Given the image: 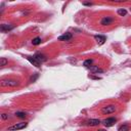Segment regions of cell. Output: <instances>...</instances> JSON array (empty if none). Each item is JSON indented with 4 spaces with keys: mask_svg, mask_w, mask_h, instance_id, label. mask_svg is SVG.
Wrapping results in <instances>:
<instances>
[{
    "mask_svg": "<svg viewBox=\"0 0 131 131\" xmlns=\"http://www.w3.org/2000/svg\"><path fill=\"white\" fill-rule=\"evenodd\" d=\"M117 111V107L115 105H105L102 109V113L104 115H109V114H113Z\"/></svg>",
    "mask_w": 131,
    "mask_h": 131,
    "instance_id": "1",
    "label": "cell"
},
{
    "mask_svg": "<svg viewBox=\"0 0 131 131\" xmlns=\"http://www.w3.org/2000/svg\"><path fill=\"white\" fill-rule=\"evenodd\" d=\"M28 126V123L26 122H21V123H17L10 127H8V131H18V130H22Z\"/></svg>",
    "mask_w": 131,
    "mask_h": 131,
    "instance_id": "2",
    "label": "cell"
},
{
    "mask_svg": "<svg viewBox=\"0 0 131 131\" xmlns=\"http://www.w3.org/2000/svg\"><path fill=\"white\" fill-rule=\"evenodd\" d=\"M2 85L3 86H10V87H15L19 85V81L17 80H12V79H5L2 80Z\"/></svg>",
    "mask_w": 131,
    "mask_h": 131,
    "instance_id": "3",
    "label": "cell"
},
{
    "mask_svg": "<svg viewBox=\"0 0 131 131\" xmlns=\"http://www.w3.org/2000/svg\"><path fill=\"white\" fill-rule=\"evenodd\" d=\"M116 122H117V119L116 118H106V119H105L103 121V124L105 127H112Z\"/></svg>",
    "mask_w": 131,
    "mask_h": 131,
    "instance_id": "4",
    "label": "cell"
},
{
    "mask_svg": "<svg viewBox=\"0 0 131 131\" xmlns=\"http://www.w3.org/2000/svg\"><path fill=\"white\" fill-rule=\"evenodd\" d=\"M27 59H28L33 66H35V67H37V68H40V67H41V63H40V61L38 60L35 56H27Z\"/></svg>",
    "mask_w": 131,
    "mask_h": 131,
    "instance_id": "5",
    "label": "cell"
},
{
    "mask_svg": "<svg viewBox=\"0 0 131 131\" xmlns=\"http://www.w3.org/2000/svg\"><path fill=\"white\" fill-rule=\"evenodd\" d=\"M72 37H73V34L70 33V32H68V33H65L63 35H60L58 37V40L59 41H69V40L72 39Z\"/></svg>",
    "mask_w": 131,
    "mask_h": 131,
    "instance_id": "6",
    "label": "cell"
},
{
    "mask_svg": "<svg viewBox=\"0 0 131 131\" xmlns=\"http://www.w3.org/2000/svg\"><path fill=\"white\" fill-rule=\"evenodd\" d=\"M113 22H114V19H113V18L105 17V18L101 21V24H102L103 26H109V25H111V24H112Z\"/></svg>",
    "mask_w": 131,
    "mask_h": 131,
    "instance_id": "7",
    "label": "cell"
},
{
    "mask_svg": "<svg viewBox=\"0 0 131 131\" xmlns=\"http://www.w3.org/2000/svg\"><path fill=\"white\" fill-rule=\"evenodd\" d=\"M101 124V121L98 119H90L88 121H86V125L88 126H97Z\"/></svg>",
    "mask_w": 131,
    "mask_h": 131,
    "instance_id": "8",
    "label": "cell"
},
{
    "mask_svg": "<svg viewBox=\"0 0 131 131\" xmlns=\"http://www.w3.org/2000/svg\"><path fill=\"white\" fill-rule=\"evenodd\" d=\"M14 27L12 26V25H5V24H3V25H1L0 26V30H1V32H8V31H10V30H12Z\"/></svg>",
    "mask_w": 131,
    "mask_h": 131,
    "instance_id": "9",
    "label": "cell"
},
{
    "mask_svg": "<svg viewBox=\"0 0 131 131\" xmlns=\"http://www.w3.org/2000/svg\"><path fill=\"white\" fill-rule=\"evenodd\" d=\"M94 39L96 40V42H97L99 45H102V44H104L105 41V36H102V35H96V36H94Z\"/></svg>",
    "mask_w": 131,
    "mask_h": 131,
    "instance_id": "10",
    "label": "cell"
},
{
    "mask_svg": "<svg viewBox=\"0 0 131 131\" xmlns=\"http://www.w3.org/2000/svg\"><path fill=\"white\" fill-rule=\"evenodd\" d=\"M38 60L40 61V63L42 64V63H44V61H46L47 60V58H46V56L44 55V54H42V53H36V54L34 55Z\"/></svg>",
    "mask_w": 131,
    "mask_h": 131,
    "instance_id": "11",
    "label": "cell"
},
{
    "mask_svg": "<svg viewBox=\"0 0 131 131\" xmlns=\"http://www.w3.org/2000/svg\"><path fill=\"white\" fill-rule=\"evenodd\" d=\"M89 70L93 73V74H98V73H103L104 71L102 70V69H99L98 67H96V66H91V67H89Z\"/></svg>",
    "mask_w": 131,
    "mask_h": 131,
    "instance_id": "12",
    "label": "cell"
},
{
    "mask_svg": "<svg viewBox=\"0 0 131 131\" xmlns=\"http://www.w3.org/2000/svg\"><path fill=\"white\" fill-rule=\"evenodd\" d=\"M15 116H17L18 118H21V119H25L27 117V114L24 113V112H17L15 113Z\"/></svg>",
    "mask_w": 131,
    "mask_h": 131,
    "instance_id": "13",
    "label": "cell"
},
{
    "mask_svg": "<svg viewBox=\"0 0 131 131\" xmlns=\"http://www.w3.org/2000/svg\"><path fill=\"white\" fill-rule=\"evenodd\" d=\"M41 43V38L40 37H36L32 40V44L33 45H39Z\"/></svg>",
    "mask_w": 131,
    "mask_h": 131,
    "instance_id": "14",
    "label": "cell"
},
{
    "mask_svg": "<svg viewBox=\"0 0 131 131\" xmlns=\"http://www.w3.org/2000/svg\"><path fill=\"white\" fill-rule=\"evenodd\" d=\"M92 63H93V60H92V59H86V60H84L83 66H84V67H87V68H89V67H91Z\"/></svg>",
    "mask_w": 131,
    "mask_h": 131,
    "instance_id": "15",
    "label": "cell"
},
{
    "mask_svg": "<svg viewBox=\"0 0 131 131\" xmlns=\"http://www.w3.org/2000/svg\"><path fill=\"white\" fill-rule=\"evenodd\" d=\"M118 14L119 15H121V17H124V15H126L127 14V10L126 9H124V8H120V9H118Z\"/></svg>",
    "mask_w": 131,
    "mask_h": 131,
    "instance_id": "16",
    "label": "cell"
},
{
    "mask_svg": "<svg viewBox=\"0 0 131 131\" xmlns=\"http://www.w3.org/2000/svg\"><path fill=\"white\" fill-rule=\"evenodd\" d=\"M7 63H8V60H7L5 57H1V58H0V66H1V67L6 66Z\"/></svg>",
    "mask_w": 131,
    "mask_h": 131,
    "instance_id": "17",
    "label": "cell"
},
{
    "mask_svg": "<svg viewBox=\"0 0 131 131\" xmlns=\"http://www.w3.org/2000/svg\"><path fill=\"white\" fill-rule=\"evenodd\" d=\"M118 131H129V126L128 125H122L118 128Z\"/></svg>",
    "mask_w": 131,
    "mask_h": 131,
    "instance_id": "18",
    "label": "cell"
},
{
    "mask_svg": "<svg viewBox=\"0 0 131 131\" xmlns=\"http://www.w3.org/2000/svg\"><path fill=\"white\" fill-rule=\"evenodd\" d=\"M39 77V74L38 73H35L33 76H31V78H30V82H35L37 80V78Z\"/></svg>",
    "mask_w": 131,
    "mask_h": 131,
    "instance_id": "19",
    "label": "cell"
},
{
    "mask_svg": "<svg viewBox=\"0 0 131 131\" xmlns=\"http://www.w3.org/2000/svg\"><path fill=\"white\" fill-rule=\"evenodd\" d=\"M1 118H2L3 120L8 119V115H7V114H2V115H1Z\"/></svg>",
    "mask_w": 131,
    "mask_h": 131,
    "instance_id": "20",
    "label": "cell"
},
{
    "mask_svg": "<svg viewBox=\"0 0 131 131\" xmlns=\"http://www.w3.org/2000/svg\"><path fill=\"white\" fill-rule=\"evenodd\" d=\"M96 131H106L105 129H98V130H96Z\"/></svg>",
    "mask_w": 131,
    "mask_h": 131,
    "instance_id": "21",
    "label": "cell"
},
{
    "mask_svg": "<svg viewBox=\"0 0 131 131\" xmlns=\"http://www.w3.org/2000/svg\"><path fill=\"white\" fill-rule=\"evenodd\" d=\"M84 5H91V3H83Z\"/></svg>",
    "mask_w": 131,
    "mask_h": 131,
    "instance_id": "22",
    "label": "cell"
}]
</instances>
